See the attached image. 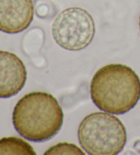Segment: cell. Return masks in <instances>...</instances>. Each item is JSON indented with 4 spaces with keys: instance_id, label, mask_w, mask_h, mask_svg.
I'll use <instances>...</instances> for the list:
<instances>
[{
    "instance_id": "1",
    "label": "cell",
    "mask_w": 140,
    "mask_h": 155,
    "mask_svg": "<svg viewBox=\"0 0 140 155\" xmlns=\"http://www.w3.org/2000/svg\"><path fill=\"white\" fill-rule=\"evenodd\" d=\"M93 103L101 111L125 114L140 99V79L129 66L111 64L96 72L90 83Z\"/></svg>"
},
{
    "instance_id": "2",
    "label": "cell",
    "mask_w": 140,
    "mask_h": 155,
    "mask_svg": "<svg viewBox=\"0 0 140 155\" xmlns=\"http://www.w3.org/2000/svg\"><path fill=\"white\" fill-rule=\"evenodd\" d=\"M64 114L57 99L44 92H32L21 98L12 112L15 129L26 140L43 142L60 132Z\"/></svg>"
},
{
    "instance_id": "3",
    "label": "cell",
    "mask_w": 140,
    "mask_h": 155,
    "mask_svg": "<svg viewBox=\"0 0 140 155\" xmlns=\"http://www.w3.org/2000/svg\"><path fill=\"white\" fill-rule=\"evenodd\" d=\"M78 140L90 155H115L127 140L125 125L114 115L95 112L85 116L78 128Z\"/></svg>"
},
{
    "instance_id": "4",
    "label": "cell",
    "mask_w": 140,
    "mask_h": 155,
    "mask_svg": "<svg viewBox=\"0 0 140 155\" xmlns=\"http://www.w3.org/2000/svg\"><path fill=\"white\" fill-rule=\"evenodd\" d=\"M52 31L59 46L68 51H79L92 41L95 23L87 10L78 7L69 8L57 15Z\"/></svg>"
},
{
    "instance_id": "5",
    "label": "cell",
    "mask_w": 140,
    "mask_h": 155,
    "mask_svg": "<svg viewBox=\"0 0 140 155\" xmlns=\"http://www.w3.org/2000/svg\"><path fill=\"white\" fill-rule=\"evenodd\" d=\"M27 74L25 64L17 55L0 51V98L17 95L25 84Z\"/></svg>"
},
{
    "instance_id": "6",
    "label": "cell",
    "mask_w": 140,
    "mask_h": 155,
    "mask_svg": "<svg viewBox=\"0 0 140 155\" xmlns=\"http://www.w3.org/2000/svg\"><path fill=\"white\" fill-rule=\"evenodd\" d=\"M34 13L32 0H0V31L21 32L30 25Z\"/></svg>"
},
{
    "instance_id": "7",
    "label": "cell",
    "mask_w": 140,
    "mask_h": 155,
    "mask_svg": "<svg viewBox=\"0 0 140 155\" xmlns=\"http://www.w3.org/2000/svg\"><path fill=\"white\" fill-rule=\"evenodd\" d=\"M0 154L36 155L32 146L27 141L17 137L0 139Z\"/></svg>"
},
{
    "instance_id": "8",
    "label": "cell",
    "mask_w": 140,
    "mask_h": 155,
    "mask_svg": "<svg viewBox=\"0 0 140 155\" xmlns=\"http://www.w3.org/2000/svg\"><path fill=\"white\" fill-rule=\"evenodd\" d=\"M45 155L54 154H85L82 149L79 148L74 143L66 142L59 143L55 146H53L46 150L44 153Z\"/></svg>"
},
{
    "instance_id": "9",
    "label": "cell",
    "mask_w": 140,
    "mask_h": 155,
    "mask_svg": "<svg viewBox=\"0 0 140 155\" xmlns=\"http://www.w3.org/2000/svg\"><path fill=\"white\" fill-rule=\"evenodd\" d=\"M139 29H140V15H139Z\"/></svg>"
}]
</instances>
